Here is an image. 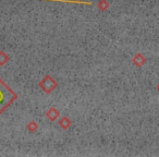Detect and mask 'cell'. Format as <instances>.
I'll return each instance as SVG.
<instances>
[{
	"label": "cell",
	"instance_id": "6",
	"mask_svg": "<svg viewBox=\"0 0 159 157\" xmlns=\"http://www.w3.org/2000/svg\"><path fill=\"white\" fill-rule=\"evenodd\" d=\"M45 1H56V2H66V3H82V5H93L89 1H72V0H45Z\"/></svg>",
	"mask_w": 159,
	"mask_h": 157
},
{
	"label": "cell",
	"instance_id": "4",
	"mask_svg": "<svg viewBox=\"0 0 159 157\" xmlns=\"http://www.w3.org/2000/svg\"><path fill=\"white\" fill-rule=\"evenodd\" d=\"M59 116H60V113L55 108V107H51V108H49V110L46 113V117L48 118L50 121H55V120L57 119Z\"/></svg>",
	"mask_w": 159,
	"mask_h": 157
},
{
	"label": "cell",
	"instance_id": "5",
	"mask_svg": "<svg viewBox=\"0 0 159 157\" xmlns=\"http://www.w3.org/2000/svg\"><path fill=\"white\" fill-rule=\"evenodd\" d=\"M71 123H72V121H71L68 117L61 118V119H60V121H59V126L61 127L63 130H68V129L71 127Z\"/></svg>",
	"mask_w": 159,
	"mask_h": 157
},
{
	"label": "cell",
	"instance_id": "9",
	"mask_svg": "<svg viewBox=\"0 0 159 157\" xmlns=\"http://www.w3.org/2000/svg\"><path fill=\"white\" fill-rule=\"evenodd\" d=\"M26 129L30 131V132H35V131L38 129V126H37V123H36L35 121H31L26 126Z\"/></svg>",
	"mask_w": 159,
	"mask_h": 157
},
{
	"label": "cell",
	"instance_id": "1",
	"mask_svg": "<svg viewBox=\"0 0 159 157\" xmlns=\"http://www.w3.org/2000/svg\"><path fill=\"white\" fill-rule=\"evenodd\" d=\"M18 95L0 77V115L16 99Z\"/></svg>",
	"mask_w": 159,
	"mask_h": 157
},
{
	"label": "cell",
	"instance_id": "8",
	"mask_svg": "<svg viewBox=\"0 0 159 157\" xmlns=\"http://www.w3.org/2000/svg\"><path fill=\"white\" fill-rule=\"evenodd\" d=\"M9 61V56L3 51H0V66H5Z\"/></svg>",
	"mask_w": 159,
	"mask_h": 157
},
{
	"label": "cell",
	"instance_id": "3",
	"mask_svg": "<svg viewBox=\"0 0 159 157\" xmlns=\"http://www.w3.org/2000/svg\"><path fill=\"white\" fill-rule=\"evenodd\" d=\"M132 61H133V63H134L135 66L139 67V68H141V67H143L144 64H145L146 58H145V56H143L142 53H136V55L133 57Z\"/></svg>",
	"mask_w": 159,
	"mask_h": 157
},
{
	"label": "cell",
	"instance_id": "2",
	"mask_svg": "<svg viewBox=\"0 0 159 157\" xmlns=\"http://www.w3.org/2000/svg\"><path fill=\"white\" fill-rule=\"evenodd\" d=\"M38 85H39V87L45 92V93H48V94L51 93L52 91H55L58 86L57 82L53 80V77L50 76V75H46V76L40 81Z\"/></svg>",
	"mask_w": 159,
	"mask_h": 157
},
{
	"label": "cell",
	"instance_id": "10",
	"mask_svg": "<svg viewBox=\"0 0 159 157\" xmlns=\"http://www.w3.org/2000/svg\"><path fill=\"white\" fill-rule=\"evenodd\" d=\"M157 89H158V91H159V83H158V85H157Z\"/></svg>",
	"mask_w": 159,
	"mask_h": 157
},
{
	"label": "cell",
	"instance_id": "7",
	"mask_svg": "<svg viewBox=\"0 0 159 157\" xmlns=\"http://www.w3.org/2000/svg\"><path fill=\"white\" fill-rule=\"evenodd\" d=\"M97 7L100 11H106V10L109 8V3L107 0H99L97 3Z\"/></svg>",
	"mask_w": 159,
	"mask_h": 157
}]
</instances>
